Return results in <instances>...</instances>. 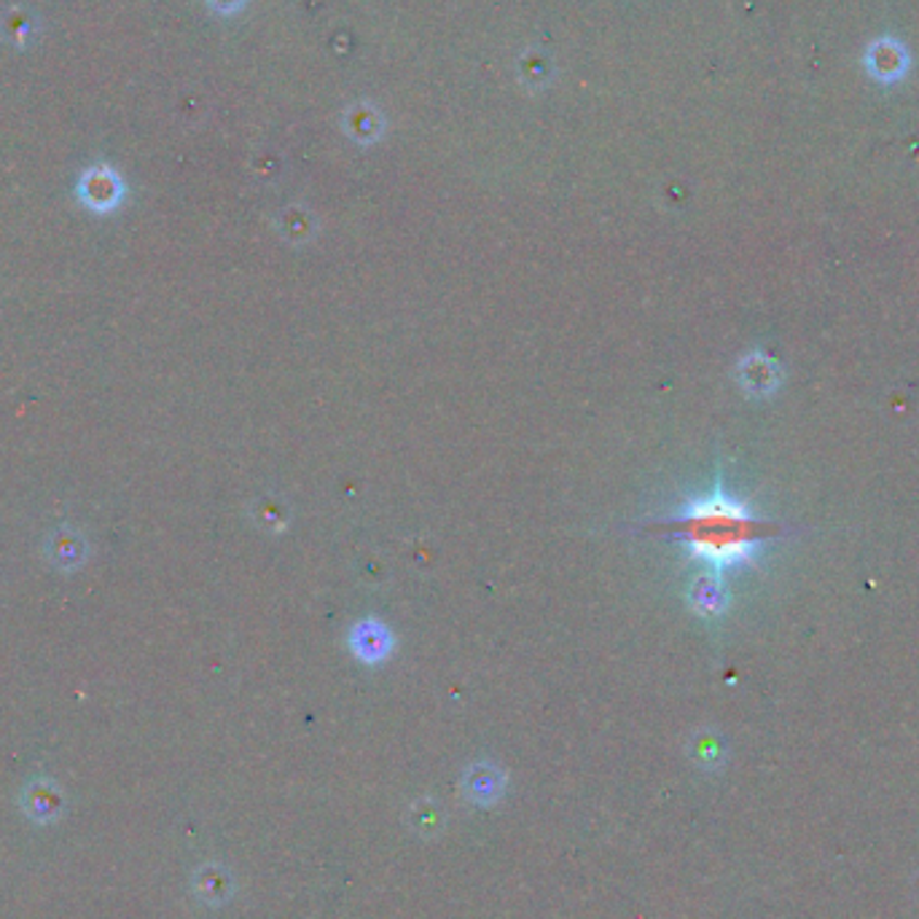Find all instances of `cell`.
Returning a JSON list of instances; mask_svg holds the SVG:
<instances>
[{
    "label": "cell",
    "mask_w": 919,
    "mask_h": 919,
    "mask_svg": "<svg viewBox=\"0 0 919 919\" xmlns=\"http://www.w3.org/2000/svg\"><path fill=\"white\" fill-rule=\"evenodd\" d=\"M49 551H52L60 567H76L87 554V546H81V538H76L73 533H58V544L49 546Z\"/></svg>",
    "instance_id": "52a82bcc"
},
{
    "label": "cell",
    "mask_w": 919,
    "mask_h": 919,
    "mask_svg": "<svg viewBox=\"0 0 919 919\" xmlns=\"http://www.w3.org/2000/svg\"><path fill=\"white\" fill-rule=\"evenodd\" d=\"M653 529L678 538L693 560L704 562L715 573L748 565L761 544L786 533L782 524L755 516L720 484L710 495L689 500L680 514L653 522Z\"/></svg>",
    "instance_id": "6da1fadb"
},
{
    "label": "cell",
    "mask_w": 919,
    "mask_h": 919,
    "mask_svg": "<svg viewBox=\"0 0 919 919\" xmlns=\"http://www.w3.org/2000/svg\"><path fill=\"white\" fill-rule=\"evenodd\" d=\"M503 788H506V775L489 764L473 766V769H468V775L462 777V791H465V796L476 804L498 802Z\"/></svg>",
    "instance_id": "8992f818"
},
{
    "label": "cell",
    "mask_w": 919,
    "mask_h": 919,
    "mask_svg": "<svg viewBox=\"0 0 919 919\" xmlns=\"http://www.w3.org/2000/svg\"><path fill=\"white\" fill-rule=\"evenodd\" d=\"M229 888L231 882L221 868H207V871L200 877V893L205 895L207 901H216V904L218 901L229 898Z\"/></svg>",
    "instance_id": "ba28073f"
},
{
    "label": "cell",
    "mask_w": 919,
    "mask_h": 919,
    "mask_svg": "<svg viewBox=\"0 0 919 919\" xmlns=\"http://www.w3.org/2000/svg\"><path fill=\"white\" fill-rule=\"evenodd\" d=\"M207 3H210L216 11H221V14H231V11L240 9L245 0H207Z\"/></svg>",
    "instance_id": "9c48e42d"
},
{
    "label": "cell",
    "mask_w": 919,
    "mask_h": 919,
    "mask_svg": "<svg viewBox=\"0 0 919 919\" xmlns=\"http://www.w3.org/2000/svg\"><path fill=\"white\" fill-rule=\"evenodd\" d=\"M349 646H353L355 656L366 664H380L391 656L393 651V635L385 624L366 618V622L355 624L353 635H349Z\"/></svg>",
    "instance_id": "3957f363"
},
{
    "label": "cell",
    "mask_w": 919,
    "mask_h": 919,
    "mask_svg": "<svg viewBox=\"0 0 919 919\" xmlns=\"http://www.w3.org/2000/svg\"><path fill=\"white\" fill-rule=\"evenodd\" d=\"M78 200L94 213H111L124 202V183L109 165H94L84 170L78 180Z\"/></svg>",
    "instance_id": "7a4b0ae2"
},
{
    "label": "cell",
    "mask_w": 919,
    "mask_h": 919,
    "mask_svg": "<svg viewBox=\"0 0 919 919\" xmlns=\"http://www.w3.org/2000/svg\"><path fill=\"white\" fill-rule=\"evenodd\" d=\"M737 376H740L742 387H745L748 393H753V396H769V393H775V387L780 385V369H777L775 360L761 353L742 358Z\"/></svg>",
    "instance_id": "5b68a950"
},
{
    "label": "cell",
    "mask_w": 919,
    "mask_h": 919,
    "mask_svg": "<svg viewBox=\"0 0 919 919\" xmlns=\"http://www.w3.org/2000/svg\"><path fill=\"white\" fill-rule=\"evenodd\" d=\"M689 602L699 616L715 618L729 608V589L715 571L699 573L689 586Z\"/></svg>",
    "instance_id": "277c9868"
}]
</instances>
